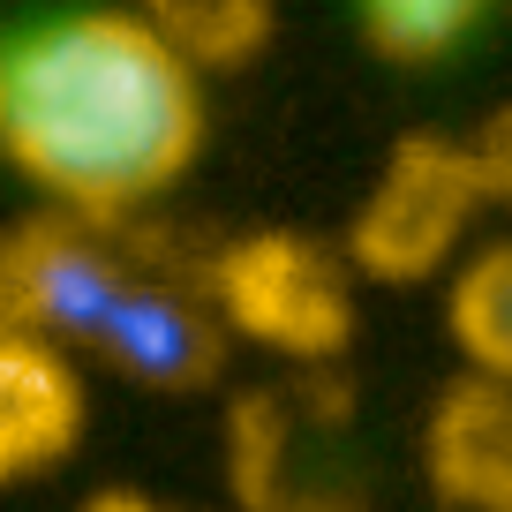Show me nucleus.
<instances>
[{
	"label": "nucleus",
	"mask_w": 512,
	"mask_h": 512,
	"mask_svg": "<svg viewBox=\"0 0 512 512\" xmlns=\"http://www.w3.org/2000/svg\"><path fill=\"white\" fill-rule=\"evenodd\" d=\"M8 151L76 211H128L189 166L204 136L196 76L151 16H68L8 61Z\"/></svg>",
	"instance_id": "f257e3e1"
},
{
	"label": "nucleus",
	"mask_w": 512,
	"mask_h": 512,
	"mask_svg": "<svg viewBox=\"0 0 512 512\" xmlns=\"http://www.w3.org/2000/svg\"><path fill=\"white\" fill-rule=\"evenodd\" d=\"M482 166H475V144H437V136H415L400 144V159L384 166L377 196H369L362 226H354V256L384 279H415L430 272L437 256L460 241L467 211L482 204Z\"/></svg>",
	"instance_id": "f03ea898"
},
{
	"label": "nucleus",
	"mask_w": 512,
	"mask_h": 512,
	"mask_svg": "<svg viewBox=\"0 0 512 512\" xmlns=\"http://www.w3.org/2000/svg\"><path fill=\"white\" fill-rule=\"evenodd\" d=\"M128 287L136 279L68 226H31L0 241V332H61L106 347Z\"/></svg>",
	"instance_id": "7ed1b4c3"
},
{
	"label": "nucleus",
	"mask_w": 512,
	"mask_h": 512,
	"mask_svg": "<svg viewBox=\"0 0 512 512\" xmlns=\"http://www.w3.org/2000/svg\"><path fill=\"white\" fill-rule=\"evenodd\" d=\"M226 309L241 332L272 339L294 354H324L347 332V302H339V272L302 241H249L226 264Z\"/></svg>",
	"instance_id": "20e7f679"
},
{
	"label": "nucleus",
	"mask_w": 512,
	"mask_h": 512,
	"mask_svg": "<svg viewBox=\"0 0 512 512\" xmlns=\"http://www.w3.org/2000/svg\"><path fill=\"white\" fill-rule=\"evenodd\" d=\"M106 354L136 384L189 392V384H204L211 369H219V324H211L189 294L136 279V287L121 294V317H113V332H106Z\"/></svg>",
	"instance_id": "39448f33"
},
{
	"label": "nucleus",
	"mask_w": 512,
	"mask_h": 512,
	"mask_svg": "<svg viewBox=\"0 0 512 512\" xmlns=\"http://www.w3.org/2000/svg\"><path fill=\"white\" fill-rule=\"evenodd\" d=\"M76 415V377L31 332H0V482L61 460Z\"/></svg>",
	"instance_id": "423d86ee"
},
{
	"label": "nucleus",
	"mask_w": 512,
	"mask_h": 512,
	"mask_svg": "<svg viewBox=\"0 0 512 512\" xmlns=\"http://www.w3.org/2000/svg\"><path fill=\"white\" fill-rule=\"evenodd\" d=\"M437 475L467 505L512 512V384L482 377L437 422Z\"/></svg>",
	"instance_id": "0eeeda50"
},
{
	"label": "nucleus",
	"mask_w": 512,
	"mask_h": 512,
	"mask_svg": "<svg viewBox=\"0 0 512 512\" xmlns=\"http://www.w3.org/2000/svg\"><path fill=\"white\" fill-rule=\"evenodd\" d=\"M452 339L467 347V362L482 377L512 384V241L460 272V287H452Z\"/></svg>",
	"instance_id": "6e6552de"
},
{
	"label": "nucleus",
	"mask_w": 512,
	"mask_h": 512,
	"mask_svg": "<svg viewBox=\"0 0 512 512\" xmlns=\"http://www.w3.org/2000/svg\"><path fill=\"white\" fill-rule=\"evenodd\" d=\"M151 31L181 53V61H241L264 38V0H144Z\"/></svg>",
	"instance_id": "1a4fd4ad"
},
{
	"label": "nucleus",
	"mask_w": 512,
	"mask_h": 512,
	"mask_svg": "<svg viewBox=\"0 0 512 512\" xmlns=\"http://www.w3.org/2000/svg\"><path fill=\"white\" fill-rule=\"evenodd\" d=\"M482 8L490 0H362V23L377 38V53H392V61H437L445 46L467 38V23Z\"/></svg>",
	"instance_id": "9d476101"
},
{
	"label": "nucleus",
	"mask_w": 512,
	"mask_h": 512,
	"mask_svg": "<svg viewBox=\"0 0 512 512\" xmlns=\"http://www.w3.org/2000/svg\"><path fill=\"white\" fill-rule=\"evenodd\" d=\"M475 166H482V189L512 204V106H505V113H497V121L475 136Z\"/></svg>",
	"instance_id": "9b49d317"
},
{
	"label": "nucleus",
	"mask_w": 512,
	"mask_h": 512,
	"mask_svg": "<svg viewBox=\"0 0 512 512\" xmlns=\"http://www.w3.org/2000/svg\"><path fill=\"white\" fill-rule=\"evenodd\" d=\"M98 512H151V505H136V497H106Z\"/></svg>",
	"instance_id": "f8f14e48"
},
{
	"label": "nucleus",
	"mask_w": 512,
	"mask_h": 512,
	"mask_svg": "<svg viewBox=\"0 0 512 512\" xmlns=\"http://www.w3.org/2000/svg\"><path fill=\"white\" fill-rule=\"evenodd\" d=\"M0 144H8V76H0Z\"/></svg>",
	"instance_id": "ddd939ff"
}]
</instances>
